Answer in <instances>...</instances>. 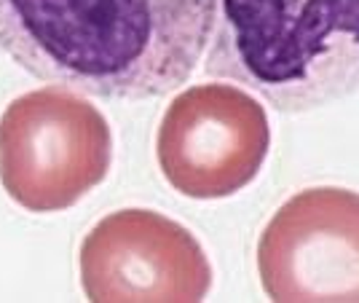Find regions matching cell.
<instances>
[{"label":"cell","instance_id":"obj_1","mask_svg":"<svg viewBox=\"0 0 359 303\" xmlns=\"http://www.w3.org/2000/svg\"><path fill=\"white\" fill-rule=\"evenodd\" d=\"M220 0H0V48L32 78L142 102L188 83Z\"/></svg>","mask_w":359,"mask_h":303},{"label":"cell","instance_id":"obj_2","mask_svg":"<svg viewBox=\"0 0 359 303\" xmlns=\"http://www.w3.org/2000/svg\"><path fill=\"white\" fill-rule=\"evenodd\" d=\"M204 73L282 113L359 91V0H220Z\"/></svg>","mask_w":359,"mask_h":303},{"label":"cell","instance_id":"obj_3","mask_svg":"<svg viewBox=\"0 0 359 303\" xmlns=\"http://www.w3.org/2000/svg\"><path fill=\"white\" fill-rule=\"evenodd\" d=\"M113 135L81 91L43 86L0 116V182L27 213H62L107 177Z\"/></svg>","mask_w":359,"mask_h":303},{"label":"cell","instance_id":"obj_4","mask_svg":"<svg viewBox=\"0 0 359 303\" xmlns=\"http://www.w3.org/2000/svg\"><path fill=\"white\" fill-rule=\"evenodd\" d=\"M263 102L231 83H198L169 102L156 156L164 180L188 198L212 201L244 191L269 159Z\"/></svg>","mask_w":359,"mask_h":303},{"label":"cell","instance_id":"obj_5","mask_svg":"<svg viewBox=\"0 0 359 303\" xmlns=\"http://www.w3.org/2000/svg\"><path fill=\"white\" fill-rule=\"evenodd\" d=\"M263 292L276 303H359V194L303 188L257 239Z\"/></svg>","mask_w":359,"mask_h":303},{"label":"cell","instance_id":"obj_6","mask_svg":"<svg viewBox=\"0 0 359 303\" xmlns=\"http://www.w3.org/2000/svg\"><path fill=\"white\" fill-rule=\"evenodd\" d=\"M78 266L91 303H198L212 290L201 242L153 210L105 215L86 234Z\"/></svg>","mask_w":359,"mask_h":303}]
</instances>
